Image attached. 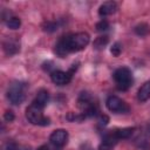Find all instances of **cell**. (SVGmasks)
<instances>
[{
  "mask_svg": "<svg viewBox=\"0 0 150 150\" xmlns=\"http://www.w3.org/2000/svg\"><path fill=\"white\" fill-rule=\"evenodd\" d=\"M89 41H90V36L88 33H84V32L67 35L56 43L55 53L60 57H64L69 53L82 50L89 43Z\"/></svg>",
  "mask_w": 150,
  "mask_h": 150,
  "instance_id": "6da1fadb",
  "label": "cell"
},
{
  "mask_svg": "<svg viewBox=\"0 0 150 150\" xmlns=\"http://www.w3.org/2000/svg\"><path fill=\"white\" fill-rule=\"evenodd\" d=\"M114 80L116 83V87L118 90H128L132 84V74L131 70L127 67H121L115 70L114 73Z\"/></svg>",
  "mask_w": 150,
  "mask_h": 150,
  "instance_id": "7a4b0ae2",
  "label": "cell"
},
{
  "mask_svg": "<svg viewBox=\"0 0 150 150\" xmlns=\"http://www.w3.org/2000/svg\"><path fill=\"white\" fill-rule=\"evenodd\" d=\"M42 108L38 107L36 104L32 103L27 109H26V117L32 124L36 125H48L50 123V120L42 114Z\"/></svg>",
  "mask_w": 150,
  "mask_h": 150,
  "instance_id": "3957f363",
  "label": "cell"
},
{
  "mask_svg": "<svg viewBox=\"0 0 150 150\" xmlns=\"http://www.w3.org/2000/svg\"><path fill=\"white\" fill-rule=\"evenodd\" d=\"M26 94H25V84L21 82H14L8 87L7 90V98L8 101L14 104L19 105L25 101Z\"/></svg>",
  "mask_w": 150,
  "mask_h": 150,
  "instance_id": "277c9868",
  "label": "cell"
},
{
  "mask_svg": "<svg viewBox=\"0 0 150 150\" xmlns=\"http://www.w3.org/2000/svg\"><path fill=\"white\" fill-rule=\"evenodd\" d=\"M105 105H107L108 110H110L112 112H116V114H124V112L129 111L128 104L117 96H109L107 98Z\"/></svg>",
  "mask_w": 150,
  "mask_h": 150,
  "instance_id": "5b68a950",
  "label": "cell"
},
{
  "mask_svg": "<svg viewBox=\"0 0 150 150\" xmlns=\"http://www.w3.org/2000/svg\"><path fill=\"white\" fill-rule=\"evenodd\" d=\"M50 80L53 83L57 86H66L71 80V74L69 71H62V70H54L50 73Z\"/></svg>",
  "mask_w": 150,
  "mask_h": 150,
  "instance_id": "8992f818",
  "label": "cell"
},
{
  "mask_svg": "<svg viewBox=\"0 0 150 150\" xmlns=\"http://www.w3.org/2000/svg\"><path fill=\"white\" fill-rule=\"evenodd\" d=\"M49 141L55 146H63L68 141V132L64 129H57L49 136Z\"/></svg>",
  "mask_w": 150,
  "mask_h": 150,
  "instance_id": "52a82bcc",
  "label": "cell"
},
{
  "mask_svg": "<svg viewBox=\"0 0 150 150\" xmlns=\"http://www.w3.org/2000/svg\"><path fill=\"white\" fill-rule=\"evenodd\" d=\"M2 47H4V50L7 55H14L19 52L20 49V43L16 39H13V38H8L4 41L2 43Z\"/></svg>",
  "mask_w": 150,
  "mask_h": 150,
  "instance_id": "ba28073f",
  "label": "cell"
},
{
  "mask_svg": "<svg viewBox=\"0 0 150 150\" xmlns=\"http://www.w3.org/2000/svg\"><path fill=\"white\" fill-rule=\"evenodd\" d=\"M117 9V5L116 2L114 1H107V2H103L100 8H98V14L101 16H107V15H111L116 12Z\"/></svg>",
  "mask_w": 150,
  "mask_h": 150,
  "instance_id": "9c48e42d",
  "label": "cell"
},
{
  "mask_svg": "<svg viewBox=\"0 0 150 150\" xmlns=\"http://www.w3.org/2000/svg\"><path fill=\"white\" fill-rule=\"evenodd\" d=\"M48 100H49V94H48V91L45 90V89H41V90L38 93L35 100H34L32 103H34V104H36L38 107H40V108L43 109V108L46 107V104L48 103Z\"/></svg>",
  "mask_w": 150,
  "mask_h": 150,
  "instance_id": "30bf717a",
  "label": "cell"
},
{
  "mask_svg": "<svg viewBox=\"0 0 150 150\" xmlns=\"http://www.w3.org/2000/svg\"><path fill=\"white\" fill-rule=\"evenodd\" d=\"M137 98L139 102H145L150 98V81H146L141 86L137 93Z\"/></svg>",
  "mask_w": 150,
  "mask_h": 150,
  "instance_id": "8fae6325",
  "label": "cell"
},
{
  "mask_svg": "<svg viewBox=\"0 0 150 150\" xmlns=\"http://www.w3.org/2000/svg\"><path fill=\"white\" fill-rule=\"evenodd\" d=\"M134 131H135V128H122V129L114 130V134L117 139H121V138H129Z\"/></svg>",
  "mask_w": 150,
  "mask_h": 150,
  "instance_id": "7c38bea8",
  "label": "cell"
},
{
  "mask_svg": "<svg viewBox=\"0 0 150 150\" xmlns=\"http://www.w3.org/2000/svg\"><path fill=\"white\" fill-rule=\"evenodd\" d=\"M134 30H135V33H136L137 35H139V36H145V35L149 34V32H150V27H149L148 23L142 22V23H138V25L134 28Z\"/></svg>",
  "mask_w": 150,
  "mask_h": 150,
  "instance_id": "4fadbf2b",
  "label": "cell"
},
{
  "mask_svg": "<svg viewBox=\"0 0 150 150\" xmlns=\"http://www.w3.org/2000/svg\"><path fill=\"white\" fill-rule=\"evenodd\" d=\"M108 42H109L108 36H105V35L98 36V38L94 41V48H96V49H103V48L107 46Z\"/></svg>",
  "mask_w": 150,
  "mask_h": 150,
  "instance_id": "5bb4252c",
  "label": "cell"
},
{
  "mask_svg": "<svg viewBox=\"0 0 150 150\" xmlns=\"http://www.w3.org/2000/svg\"><path fill=\"white\" fill-rule=\"evenodd\" d=\"M43 30L47 32V33H54L59 29V25L57 22H54V21H47L43 23Z\"/></svg>",
  "mask_w": 150,
  "mask_h": 150,
  "instance_id": "9a60e30c",
  "label": "cell"
},
{
  "mask_svg": "<svg viewBox=\"0 0 150 150\" xmlns=\"http://www.w3.org/2000/svg\"><path fill=\"white\" fill-rule=\"evenodd\" d=\"M7 26L11 29H18L21 26V20L19 18H16V16H12L9 19V21H7Z\"/></svg>",
  "mask_w": 150,
  "mask_h": 150,
  "instance_id": "2e32d148",
  "label": "cell"
},
{
  "mask_svg": "<svg viewBox=\"0 0 150 150\" xmlns=\"http://www.w3.org/2000/svg\"><path fill=\"white\" fill-rule=\"evenodd\" d=\"M96 30L97 32H104V30H107L108 28H109V22L107 21V20H104V19H102L101 21H98L97 23H96Z\"/></svg>",
  "mask_w": 150,
  "mask_h": 150,
  "instance_id": "e0dca14e",
  "label": "cell"
},
{
  "mask_svg": "<svg viewBox=\"0 0 150 150\" xmlns=\"http://www.w3.org/2000/svg\"><path fill=\"white\" fill-rule=\"evenodd\" d=\"M110 52H111V54H112L114 56H118V55L121 54V52H122V46H121L118 42H115V43L112 45V47L110 48Z\"/></svg>",
  "mask_w": 150,
  "mask_h": 150,
  "instance_id": "ac0fdd59",
  "label": "cell"
},
{
  "mask_svg": "<svg viewBox=\"0 0 150 150\" xmlns=\"http://www.w3.org/2000/svg\"><path fill=\"white\" fill-rule=\"evenodd\" d=\"M112 148H114V145L105 141H102L98 145V150H112Z\"/></svg>",
  "mask_w": 150,
  "mask_h": 150,
  "instance_id": "d6986e66",
  "label": "cell"
},
{
  "mask_svg": "<svg viewBox=\"0 0 150 150\" xmlns=\"http://www.w3.org/2000/svg\"><path fill=\"white\" fill-rule=\"evenodd\" d=\"M14 112L12 111V110H7L6 112H5V115H4V118H5V121L6 122H12L13 120H14Z\"/></svg>",
  "mask_w": 150,
  "mask_h": 150,
  "instance_id": "ffe728a7",
  "label": "cell"
},
{
  "mask_svg": "<svg viewBox=\"0 0 150 150\" xmlns=\"http://www.w3.org/2000/svg\"><path fill=\"white\" fill-rule=\"evenodd\" d=\"M5 150H19V146L15 142H7L5 145Z\"/></svg>",
  "mask_w": 150,
  "mask_h": 150,
  "instance_id": "44dd1931",
  "label": "cell"
},
{
  "mask_svg": "<svg viewBox=\"0 0 150 150\" xmlns=\"http://www.w3.org/2000/svg\"><path fill=\"white\" fill-rule=\"evenodd\" d=\"M109 122V117L107 115H101L98 118V124L100 125H107Z\"/></svg>",
  "mask_w": 150,
  "mask_h": 150,
  "instance_id": "7402d4cb",
  "label": "cell"
},
{
  "mask_svg": "<svg viewBox=\"0 0 150 150\" xmlns=\"http://www.w3.org/2000/svg\"><path fill=\"white\" fill-rule=\"evenodd\" d=\"M145 130H146V134L150 136V123H148V124H146V128H145Z\"/></svg>",
  "mask_w": 150,
  "mask_h": 150,
  "instance_id": "603a6c76",
  "label": "cell"
},
{
  "mask_svg": "<svg viewBox=\"0 0 150 150\" xmlns=\"http://www.w3.org/2000/svg\"><path fill=\"white\" fill-rule=\"evenodd\" d=\"M38 150H48V146H47V145H42V146H40Z\"/></svg>",
  "mask_w": 150,
  "mask_h": 150,
  "instance_id": "cb8c5ba5",
  "label": "cell"
},
{
  "mask_svg": "<svg viewBox=\"0 0 150 150\" xmlns=\"http://www.w3.org/2000/svg\"><path fill=\"white\" fill-rule=\"evenodd\" d=\"M55 150H57V149H55Z\"/></svg>",
  "mask_w": 150,
  "mask_h": 150,
  "instance_id": "d4e9b609",
  "label": "cell"
}]
</instances>
